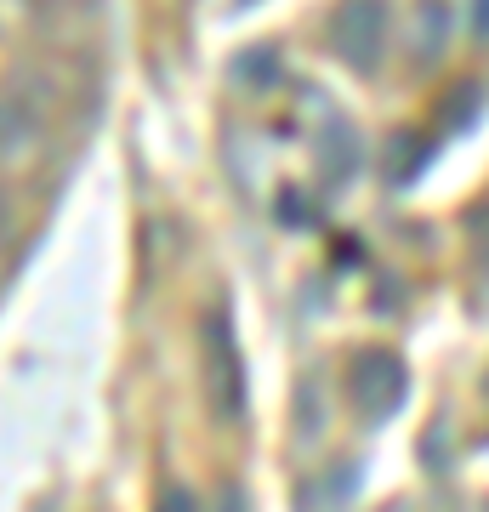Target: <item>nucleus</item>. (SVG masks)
Returning a JSON list of instances; mask_svg holds the SVG:
<instances>
[{"label":"nucleus","instance_id":"nucleus-1","mask_svg":"<svg viewBox=\"0 0 489 512\" xmlns=\"http://www.w3.org/2000/svg\"><path fill=\"white\" fill-rule=\"evenodd\" d=\"M205 399L217 421H239L245 410V365H239V342L222 313L205 319Z\"/></svg>","mask_w":489,"mask_h":512},{"label":"nucleus","instance_id":"nucleus-2","mask_svg":"<svg viewBox=\"0 0 489 512\" xmlns=\"http://www.w3.org/2000/svg\"><path fill=\"white\" fill-rule=\"evenodd\" d=\"M330 46L353 74H376L381 46H387V12L381 0H342L330 18Z\"/></svg>","mask_w":489,"mask_h":512},{"label":"nucleus","instance_id":"nucleus-3","mask_svg":"<svg viewBox=\"0 0 489 512\" xmlns=\"http://www.w3.org/2000/svg\"><path fill=\"white\" fill-rule=\"evenodd\" d=\"M46 154V114L23 92L0 97V177H23Z\"/></svg>","mask_w":489,"mask_h":512},{"label":"nucleus","instance_id":"nucleus-4","mask_svg":"<svg viewBox=\"0 0 489 512\" xmlns=\"http://www.w3.org/2000/svg\"><path fill=\"white\" fill-rule=\"evenodd\" d=\"M404 387L410 382H404V365L393 353H364L353 365V376H347V399H353V410L364 421H387L404 404Z\"/></svg>","mask_w":489,"mask_h":512},{"label":"nucleus","instance_id":"nucleus-5","mask_svg":"<svg viewBox=\"0 0 489 512\" xmlns=\"http://www.w3.org/2000/svg\"><path fill=\"white\" fill-rule=\"evenodd\" d=\"M472 35H484V0H472Z\"/></svg>","mask_w":489,"mask_h":512}]
</instances>
